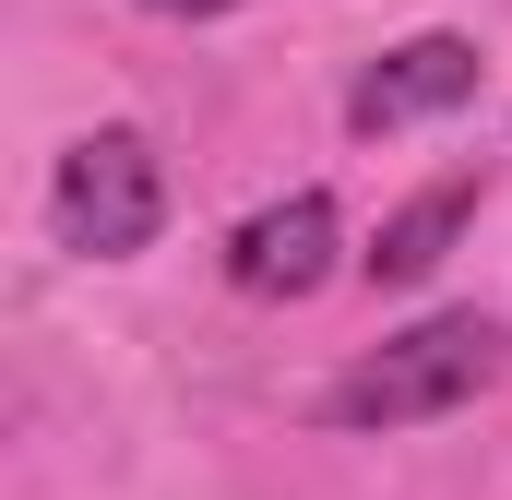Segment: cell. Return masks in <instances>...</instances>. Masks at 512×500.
<instances>
[{
  "label": "cell",
  "mask_w": 512,
  "mask_h": 500,
  "mask_svg": "<svg viewBox=\"0 0 512 500\" xmlns=\"http://www.w3.org/2000/svg\"><path fill=\"white\" fill-rule=\"evenodd\" d=\"M477 191H489V167H453V179H429L417 203H393V215H382V239L358 250V262H370V286H429V274L453 262V239H465Z\"/></svg>",
  "instance_id": "5b68a950"
},
{
  "label": "cell",
  "mask_w": 512,
  "mask_h": 500,
  "mask_svg": "<svg viewBox=\"0 0 512 500\" xmlns=\"http://www.w3.org/2000/svg\"><path fill=\"white\" fill-rule=\"evenodd\" d=\"M143 12H167V24H203V12H239V0H143Z\"/></svg>",
  "instance_id": "8992f818"
},
{
  "label": "cell",
  "mask_w": 512,
  "mask_h": 500,
  "mask_svg": "<svg viewBox=\"0 0 512 500\" xmlns=\"http://www.w3.org/2000/svg\"><path fill=\"white\" fill-rule=\"evenodd\" d=\"M48 227H60V250H84V262H131V250L167 227L155 143L143 131H84L60 155V179H48Z\"/></svg>",
  "instance_id": "7a4b0ae2"
},
{
  "label": "cell",
  "mask_w": 512,
  "mask_h": 500,
  "mask_svg": "<svg viewBox=\"0 0 512 500\" xmlns=\"http://www.w3.org/2000/svg\"><path fill=\"white\" fill-rule=\"evenodd\" d=\"M489 381H501V322H489V310H429V322L382 334L358 370L334 381L322 417H334V429H429V417L477 405Z\"/></svg>",
  "instance_id": "6da1fadb"
},
{
  "label": "cell",
  "mask_w": 512,
  "mask_h": 500,
  "mask_svg": "<svg viewBox=\"0 0 512 500\" xmlns=\"http://www.w3.org/2000/svg\"><path fill=\"white\" fill-rule=\"evenodd\" d=\"M477 72H489L477 36H405V48H382V60L358 72L346 120H358V131H417V120H441V108H465Z\"/></svg>",
  "instance_id": "277c9868"
},
{
  "label": "cell",
  "mask_w": 512,
  "mask_h": 500,
  "mask_svg": "<svg viewBox=\"0 0 512 500\" xmlns=\"http://www.w3.org/2000/svg\"><path fill=\"white\" fill-rule=\"evenodd\" d=\"M334 250H346L334 203L322 191H286V203H262L251 227L227 239V286L239 298H322L334 286Z\"/></svg>",
  "instance_id": "3957f363"
}]
</instances>
